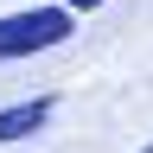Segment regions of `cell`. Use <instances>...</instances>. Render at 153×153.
Segmentation results:
<instances>
[{
  "mask_svg": "<svg viewBox=\"0 0 153 153\" xmlns=\"http://www.w3.org/2000/svg\"><path fill=\"white\" fill-rule=\"evenodd\" d=\"M70 38V7H26L0 19V57H32Z\"/></svg>",
  "mask_w": 153,
  "mask_h": 153,
  "instance_id": "6da1fadb",
  "label": "cell"
},
{
  "mask_svg": "<svg viewBox=\"0 0 153 153\" xmlns=\"http://www.w3.org/2000/svg\"><path fill=\"white\" fill-rule=\"evenodd\" d=\"M51 108H57V96H32V102L0 108V147H7V140H32V134L51 121Z\"/></svg>",
  "mask_w": 153,
  "mask_h": 153,
  "instance_id": "7a4b0ae2",
  "label": "cell"
},
{
  "mask_svg": "<svg viewBox=\"0 0 153 153\" xmlns=\"http://www.w3.org/2000/svg\"><path fill=\"white\" fill-rule=\"evenodd\" d=\"M96 7H102V0H70V13H96Z\"/></svg>",
  "mask_w": 153,
  "mask_h": 153,
  "instance_id": "3957f363",
  "label": "cell"
},
{
  "mask_svg": "<svg viewBox=\"0 0 153 153\" xmlns=\"http://www.w3.org/2000/svg\"><path fill=\"white\" fill-rule=\"evenodd\" d=\"M140 153H153V140H147V147H140Z\"/></svg>",
  "mask_w": 153,
  "mask_h": 153,
  "instance_id": "277c9868",
  "label": "cell"
}]
</instances>
